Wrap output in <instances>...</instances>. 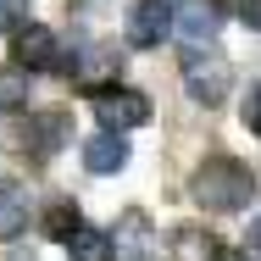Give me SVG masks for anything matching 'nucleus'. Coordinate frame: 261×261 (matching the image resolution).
I'll return each mask as SVG.
<instances>
[{
    "label": "nucleus",
    "instance_id": "obj_1",
    "mask_svg": "<svg viewBox=\"0 0 261 261\" xmlns=\"http://www.w3.org/2000/svg\"><path fill=\"white\" fill-rule=\"evenodd\" d=\"M189 195H195V206H206V211H245L250 195H256V178H250L245 161L211 156V161H200V172L189 178Z\"/></svg>",
    "mask_w": 261,
    "mask_h": 261
},
{
    "label": "nucleus",
    "instance_id": "obj_2",
    "mask_svg": "<svg viewBox=\"0 0 261 261\" xmlns=\"http://www.w3.org/2000/svg\"><path fill=\"white\" fill-rule=\"evenodd\" d=\"M184 89H189V100H200V106H222L228 89H233V67H228L222 56L189 50L184 56Z\"/></svg>",
    "mask_w": 261,
    "mask_h": 261
},
{
    "label": "nucleus",
    "instance_id": "obj_3",
    "mask_svg": "<svg viewBox=\"0 0 261 261\" xmlns=\"http://www.w3.org/2000/svg\"><path fill=\"white\" fill-rule=\"evenodd\" d=\"M95 117L106 122V134H122V128H139V122H150V100L139 95V89H95Z\"/></svg>",
    "mask_w": 261,
    "mask_h": 261
},
{
    "label": "nucleus",
    "instance_id": "obj_4",
    "mask_svg": "<svg viewBox=\"0 0 261 261\" xmlns=\"http://www.w3.org/2000/svg\"><path fill=\"white\" fill-rule=\"evenodd\" d=\"M11 50H17V61H22L28 72H56V67L67 61V56H61V45H56V34L45 28V22H28V28H17Z\"/></svg>",
    "mask_w": 261,
    "mask_h": 261
},
{
    "label": "nucleus",
    "instance_id": "obj_5",
    "mask_svg": "<svg viewBox=\"0 0 261 261\" xmlns=\"http://www.w3.org/2000/svg\"><path fill=\"white\" fill-rule=\"evenodd\" d=\"M167 34H172V6H167V0H139V6L128 11V45L150 50Z\"/></svg>",
    "mask_w": 261,
    "mask_h": 261
},
{
    "label": "nucleus",
    "instance_id": "obj_6",
    "mask_svg": "<svg viewBox=\"0 0 261 261\" xmlns=\"http://www.w3.org/2000/svg\"><path fill=\"white\" fill-rule=\"evenodd\" d=\"M172 34L189 39V45H211V34H217V6H211V0H189L184 11H172Z\"/></svg>",
    "mask_w": 261,
    "mask_h": 261
},
{
    "label": "nucleus",
    "instance_id": "obj_7",
    "mask_svg": "<svg viewBox=\"0 0 261 261\" xmlns=\"http://www.w3.org/2000/svg\"><path fill=\"white\" fill-rule=\"evenodd\" d=\"M84 167H89V172H122V167H128V139H122V134H95V139H89V145H84Z\"/></svg>",
    "mask_w": 261,
    "mask_h": 261
},
{
    "label": "nucleus",
    "instance_id": "obj_8",
    "mask_svg": "<svg viewBox=\"0 0 261 261\" xmlns=\"http://www.w3.org/2000/svg\"><path fill=\"white\" fill-rule=\"evenodd\" d=\"M217 256H222L217 233H206V228H195V222L172 228V261H217Z\"/></svg>",
    "mask_w": 261,
    "mask_h": 261
},
{
    "label": "nucleus",
    "instance_id": "obj_9",
    "mask_svg": "<svg viewBox=\"0 0 261 261\" xmlns=\"http://www.w3.org/2000/svg\"><path fill=\"white\" fill-rule=\"evenodd\" d=\"M28 228V195L17 184H0V239H17Z\"/></svg>",
    "mask_w": 261,
    "mask_h": 261
},
{
    "label": "nucleus",
    "instance_id": "obj_10",
    "mask_svg": "<svg viewBox=\"0 0 261 261\" xmlns=\"http://www.w3.org/2000/svg\"><path fill=\"white\" fill-rule=\"evenodd\" d=\"M67 72H78V78H84V84L95 89L100 78H117V56L106 50V45H89L84 56H72V67H67Z\"/></svg>",
    "mask_w": 261,
    "mask_h": 261
},
{
    "label": "nucleus",
    "instance_id": "obj_11",
    "mask_svg": "<svg viewBox=\"0 0 261 261\" xmlns=\"http://www.w3.org/2000/svg\"><path fill=\"white\" fill-rule=\"evenodd\" d=\"M150 239V222L139 217V211H128L122 217V228H117V256L122 261H139V245Z\"/></svg>",
    "mask_w": 261,
    "mask_h": 261
},
{
    "label": "nucleus",
    "instance_id": "obj_12",
    "mask_svg": "<svg viewBox=\"0 0 261 261\" xmlns=\"http://www.w3.org/2000/svg\"><path fill=\"white\" fill-rule=\"evenodd\" d=\"M67 250H72V261H106L111 256V239L95 233V228H78V233L67 239Z\"/></svg>",
    "mask_w": 261,
    "mask_h": 261
},
{
    "label": "nucleus",
    "instance_id": "obj_13",
    "mask_svg": "<svg viewBox=\"0 0 261 261\" xmlns=\"http://www.w3.org/2000/svg\"><path fill=\"white\" fill-rule=\"evenodd\" d=\"M22 106H28V78L0 67V117H6V111H22Z\"/></svg>",
    "mask_w": 261,
    "mask_h": 261
},
{
    "label": "nucleus",
    "instance_id": "obj_14",
    "mask_svg": "<svg viewBox=\"0 0 261 261\" xmlns=\"http://www.w3.org/2000/svg\"><path fill=\"white\" fill-rule=\"evenodd\" d=\"M61 134H67V117H39V122H34V128H28V145H34V150H56V145H61Z\"/></svg>",
    "mask_w": 261,
    "mask_h": 261
},
{
    "label": "nucleus",
    "instance_id": "obj_15",
    "mask_svg": "<svg viewBox=\"0 0 261 261\" xmlns=\"http://www.w3.org/2000/svg\"><path fill=\"white\" fill-rule=\"evenodd\" d=\"M78 228H84V222H78V211H72V206H56V211H50V233L61 239V245H67Z\"/></svg>",
    "mask_w": 261,
    "mask_h": 261
},
{
    "label": "nucleus",
    "instance_id": "obj_16",
    "mask_svg": "<svg viewBox=\"0 0 261 261\" xmlns=\"http://www.w3.org/2000/svg\"><path fill=\"white\" fill-rule=\"evenodd\" d=\"M22 17H28V0H0V34L22 28Z\"/></svg>",
    "mask_w": 261,
    "mask_h": 261
},
{
    "label": "nucleus",
    "instance_id": "obj_17",
    "mask_svg": "<svg viewBox=\"0 0 261 261\" xmlns=\"http://www.w3.org/2000/svg\"><path fill=\"white\" fill-rule=\"evenodd\" d=\"M245 128H250V134H261V78L250 84V95H245Z\"/></svg>",
    "mask_w": 261,
    "mask_h": 261
},
{
    "label": "nucleus",
    "instance_id": "obj_18",
    "mask_svg": "<svg viewBox=\"0 0 261 261\" xmlns=\"http://www.w3.org/2000/svg\"><path fill=\"white\" fill-rule=\"evenodd\" d=\"M239 17H245V22L261 34V0H239Z\"/></svg>",
    "mask_w": 261,
    "mask_h": 261
},
{
    "label": "nucleus",
    "instance_id": "obj_19",
    "mask_svg": "<svg viewBox=\"0 0 261 261\" xmlns=\"http://www.w3.org/2000/svg\"><path fill=\"white\" fill-rule=\"evenodd\" d=\"M250 250H261V217L250 222Z\"/></svg>",
    "mask_w": 261,
    "mask_h": 261
}]
</instances>
